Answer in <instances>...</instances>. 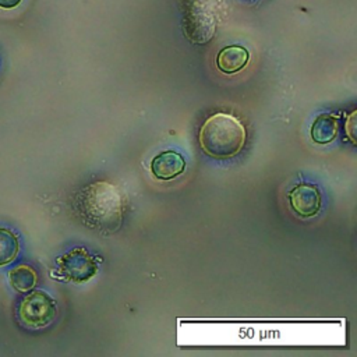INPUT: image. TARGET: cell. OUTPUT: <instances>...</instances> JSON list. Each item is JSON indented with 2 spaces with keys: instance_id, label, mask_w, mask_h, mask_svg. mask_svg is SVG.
I'll return each instance as SVG.
<instances>
[{
  "instance_id": "cell-1",
  "label": "cell",
  "mask_w": 357,
  "mask_h": 357,
  "mask_svg": "<svg viewBox=\"0 0 357 357\" xmlns=\"http://www.w3.org/2000/svg\"><path fill=\"white\" fill-rule=\"evenodd\" d=\"M77 206L86 225L103 231H113L123 218L121 192L106 181L85 187L77 198Z\"/></svg>"
},
{
  "instance_id": "cell-2",
  "label": "cell",
  "mask_w": 357,
  "mask_h": 357,
  "mask_svg": "<svg viewBox=\"0 0 357 357\" xmlns=\"http://www.w3.org/2000/svg\"><path fill=\"white\" fill-rule=\"evenodd\" d=\"M202 151L212 158H231L245 144V128L229 113H215L199 130Z\"/></svg>"
},
{
  "instance_id": "cell-3",
  "label": "cell",
  "mask_w": 357,
  "mask_h": 357,
  "mask_svg": "<svg viewBox=\"0 0 357 357\" xmlns=\"http://www.w3.org/2000/svg\"><path fill=\"white\" fill-rule=\"evenodd\" d=\"M99 261V258L92 257L84 247H77L57 258V269L53 275L67 282H86L98 272Z\"/></svg>"
},
{
  "instance_id": "cell-4",
  "label": "cell",
  "mask_w": 357,
  "mask_h": 357,
  "mask_svg": "<svg viewBox=\"0 0 357 357\" xmlns=\"http://www.w3.org/2000/svg\"><path fill=\"white\" fill-rule=\"evenodd\" d=\"M57 314L54 300L45 291L35 290L21 301L18 317L31 328H45L53 322Z\"/></svg>"
},
{
  "instance_id": "cell-5",
  "label": "cell",
  "mask_w": 357,
  "mask_h": 357,
  "mask_svg": "<svg viewBox=\"0 0 357 357\" xmlns=\"http://www.w3.org/2000/svg\"><path fill=\"white\" fill-rule=\"evenodd\" d=\"M291 208L297 215L310 218L318 213L321 208V194L315 185L300 184L289 192Z\"/></svg>"
},
{
  "instance_id": "cell-6",
  "label": "cell",
  "mask_w": 357,
  "mask_h": 357,
  "mask_svg": "<svg viewBox=\"0 0 357 357\" xmlns=\"http://www.w3.org/2000/svg\"><path fill=\"white\" fill-rule=\"evenodd\" d=\"M185 169L184 158L173 151L156 155L151 162V172L159 180H172L181 174Z\"/></svg>"
},
{
  "instance_id": "cell-7",
  "label": "cell",
  "mask_w": 357,
  "mask_h": 357,
  "mask_svg": "<svg viewBox=\"0 0 357 357\" xmlns=\"http://www.w3.org/2000/svg\"><path fill=\"white\" fill-rule=\"evenodd\" d=\"M248 52L241 46H227L222 49L216 57V64L220 71L234 74L245 67L248 63Z\"/></svg>"
},
{
  "instance_id": "cell-8",
  "label": "cell",
  "mask_w": 357,
  "mask_h": 357,
  "mask_svg": "<svg viewBox=\"0 0 357 357\" xmlns=\"http://www.w3.org/2000/svg\"><path fill=\"white\" fill-rule=\"evenodd\" d=\"M339 117L332 113L319 114L311 126V138L314 142L325 145L332 142L337 135Z\"/></svg>"
},
{
  "instance_id": "cell-9",
  "label": "cell",
  "mask_w": 357,
  "mask_h": 357,
  "mask_svg": "<svg viewBox=\"0 0 357 357\" xmlns=\"http://www.w3.org/2000/svg\"><path fill=\"white\" fill-rule=\"evenodd\" d=\"M8 280L14 290L28 291L32 290L38 282L36 272L28 265H18L8 272Z\"/></svg>"
},
{
  "instance_id": "cell-10",
  "label": "cell",
  "mask_w": 357,
  "mask_h": 357,
  "mask_svg": "<svg viewBox=\"0 0 357 357\" xmlns=\"http://www.w3.org/2000/svg\"><path fill=\"white\" fill-rule=\"evenodd\" d=\"M20 250L17 234L11 230L0 227V266L14 261Z\"/></svg>"
},
{
  "instance_id": "cell-11",
  "label": "cell",
  "mask_w": 357,
  "mask_h": 357,
  "mask_svg": "<svg viewBox=\"0 0 357 357\" xmlns=\"http://www.w3.org/2000/svg\"><path fill=\"white\" fill-rule=\"evenodd\" d=\"M354 119H356V112H353V113L349 116L347 123H346V131H347V135H349V138L351 139L353 144H356V138H354V134H356L354 126H356V123H354Z\"/></svg>"
},
{
  "instance_id": "cell-12",
  "label": "cell",
  "mask_w": 357,
  "mask_h": 357,
  "mask_svg": "<svg viewBox=\"0 0 357 357\" xmlns=\"http://www.w3.org/2000/svg\"><path fill=\"white\" fill-rule=\"evenodd\" d=\"M21 3V0H0L1 8H14Z\"/></svg>"
}]
</instances>
